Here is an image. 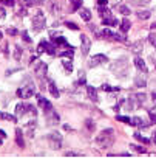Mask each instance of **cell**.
Instances as JSON below:
<instances>
[{"mask_svg": "<svg viewBox=\"0 0 156 160\" xmlns=\"http://www.w3.org/2000/svg\"><path fill=\"white\" fill-rule=\"evenodd\" d=\"M0 137H3V139H5V137H6V134H5V131H0Z\"/></svg>", "mask_w": 156, "mask_h": 160, "instance_id": "53", "label": "cell"}, {"mask_svg": "<svg viewBox=\"0 0 156 160\" xmlns=\"http://www.w3.org/2000/svg\"><path fill=\"white\" fill-rule=\"evenodd\" d=\"M150 14H151L150 11H139L136 16H138V19H139V20H145V19H148V17H150Z\"/></svg>", "mask_w": 156, "mask_h": 160, "instance_id": "28", "label": "cell"}, {"mask_svg": "<svg viewBox=\"0 0 156 160\" xmlns=\"http://www.w3.org/2000/svg\"><path fill=\"white\" fill-rule=\"evenodd\" d=\"M130 148H132L133 151H138V152H141V154H145V152H147V149H145V148H142V146H139V145H132Z\"/></svg>", "mask_w": 156, "mask_h": 160, "instance_id": "35", "label": "cell"}, {"mask_svg": "<svg viewBox=\"0 0 156 160\" xmlns=\"http://www.w3.org/2000/svg\"><path fill=\"white\" fill-rule=\"evenodd\" d=\"M3 53H5V56H8V55H9V53H8V44H6V42L3 44Z\"/></svg>", "mask_w": 156, "mask_h": 160, "instance_id": "50", "label": "cell"}, {"mask_svg": "<svg viewBox=\"0 0 156 160\" xmlns=\"http://www.w3.org/2000/svg\"><path fill=\"white\" fill-rule=\"evenodd\" d=\"M62 65H63V68H65V72L67 73H71L73 72V62H71V58H63L62 59Z\"/></svg>", "mask_w": 156, "mask_h": 160, "instance_id": "20", "label": "cell"}, {"mask_svg": "<svg viewBox=\"0 0 156 160\" xmlns=\"http://www.w3.org/2000/svg\"><path fill=\"white\" fill-rule=\"evenodd\" d=\"M145 95L144 93H132L128 97V103L125 104V109L127 110H135V109H138V107H141V103H144L145 101Z\"/></svg>", "mask_w": 156, "mask_h": 160, "instance_id": "4", "label": "cell"}, {"mask_svg": "<svg viewBox=\"0 0 156 160\" xmlns=\"http://www.w3.org/2000/svg\"><path fill=\"white\" fill-rule=\"evenodd\" d=\"M85 128H88V131H90V132H93V131L96 129V124H94V121H93V120H90V118H88V120H85Z\"/></svg>", "mask_w": 156, "mask_h": 160, "instance_id": "30", "label": "cell"}, {"mask_svg": "<svg viewBox=\"0 0 156 160\" xmlns=\"http://www.w3.org/2000/svg\"><path fill=\"white\" fill-rule=\"evenodd\" d=\"M102 90H105V92H119V87H111V86H108V84H103L102 87H100Z\"/></svg>", "mask_w": 156, "mask_h": 160, "instance_id": "27", "label": "cell"}, {"mask_svg": "<svg viewBox=\"0 0 156 160\" xmlns=\"http://www.w3.org/2000/svg\"><path fill=\"white\" fill-rule=\"evenodd\" d=\"M151 142H153V143H156V132H154V134H153V137H151Z\"/></svg>", "mask_w": 156, "mask_h": 160, "instance_id": "51", "label": "cell"}, {"mask_svg": "<svg viewBox=\"0 0 156 160\" xmlns=\"http://www.w3.org/2000/svg\"><path fill=\"white\" fill-rule=\"evenodd\" d=\"M132 3H135V5H138V6H142V5L150 3V0H132Z\"/></svg>", "mask_w": 156, "mask_h": 160, "instance_id": "36", "label": "cell"}, {"mask_svg": "<svg viewBox=\"0 0 156 160\" xmlns=\"http://www.w3.org/2000/svg\"><path fill=\"white\" fill-rule=\"evenodd\" d=\"M28 113V103H19L16 107V115H27Z\"/></svg>", "mask_w": 156, "mask_h": 160, "instance_id": "15", "label": "cell"}, {"mask_svg": "<svg viewBox=\"0 0 156 160\" xmlns=\"http://www.w3.org/2000/svg\"><path fill=\"white\" fill-rule=\"evenodd\" d=\"M151 98H153V101H154V104H156V93H151Z\"/></svg>", "mask_w": 156, "mask_h": 160, "instance_id": "54", "label": "cell"}, {"mask_svg": "<svg viewBox=\"0 0 156 160\" xmlns=\"http://www.w3.org/2000/svg\"><path fill=\"white\" fill-rule=\"evenodd\" d=\"M37 104L43 109V112L46 113V112H49L51 109H53V106H51V103L46 100V98H43L42 95H37Z\"/></svg>", "mask_w": 156, "mask_h": 160, "instance_id": "12", "label": "cell"}, {"mask_svg": "<svg viewBox=\"0 0 156 160\" xmlns=\"http://www.w3.org/2000/svg\"><path fill=\"white\" fill-rule=\"evenodd\" d=\"M0 2H3V3H6V5H9V6L14 5V0H0Z\"/></svg>", "mask_w": 156, "mask_h": 160, "instance_id": "49", "label": "cell"}, {"mask_svg": "<svg viewBox=\"0 0 156 160\" xmlns=\"http://www.w3.org/2000/svg\"><path fill=\"white\" fill-rule=\"evenodd\" d=\"M63 129H65V131H71V128H70L68 124H63Z\"/></svg>", "mask_w": 156, "mask_h": 160, "instance_id": "52", "label": "cell"}, {"mask_svg": "<svg viewBox=\"0 0 156 160\" xmlns=\"http://www.w3.org/2000/svg\"><path fill=\"white\" fill-rule=\"evenodd\" d=\"M6 33H8L9 36H16V34H17V30H16L14 27H11V28H8V30H6Z\"/></svg>", "mask_w": 156, "mask_h": 160, "instance_id": "42", "label": "cell"}, {"mask_svg": "<svg viewBox=\"0 0 156 160\" xmlns=\"http://www.w3.org/2000/svg\"><path fill=\"white\" fill-rule=\"evenodd\" d=\"M81 17H82L85 22H88V20L91 19V11L87 10V8H82V10H81Z\"/></svg>", "mask_w": 156, "mask_h": 160, "instance_id": "23", "label": "cell"}, {"mask_svg": "<svg viewBox=\"0 0 156 160\" xmlns=\"http://www.w3.org/2000/svg\"><path fill=\"white\" fill-rule=\"evenodd\" d=\"M2 37H3V34H2V31H0V40H2Z\"/></svg>", "mask_w": 156, "mask_h": 160, "instance_id": "55", "label": "cell"}, {"mask_svg": "<svg viewBox=\"0 0 156 160\" xmlns=\"http://www.w3.org/2000/svg\"><path fill=\"white\" fill-rule=\"evenodd\" d=\"M135 139H136V140H139V142H142V143H145V145H147V143H150V139H147V137H142L139 132H135Z\"/></svg>", "mask_w": 156, "mask_h": 160, "instance_id": "29", "label": "cell"}, {"mask_svg": "<svg viewBox=\"0 0 156 160\" xmlns=\"http://www.w3.org/2000/svg\"><path fill=\"white\" fill-rule=\"evenodd\" d=\"M48 143L53 149H60L62 148V135L59 132H51L48 135Z\"/></svg>", "mask_w": 156, "mask_h": 160, "instance_id": "7", "label": "cell"}, {"mask_svg": "<svg viewBox=\"0 0 156 160\" xmlns=\"http://www.w3.org/2000/svg\"><path fill=\"white\" fill-rule=\"evenodd\" d=\"M65 27L70 28V30H74V31H76V30H79V27H77L76 24H73V22H65Z\"/></svg>", "mask_w": 156, "mask_h": 160, "instance_id": "37", "label": "cell"}, {"mask_svg": "<svg viewBox=\"0 0 156 160\" xmlns=\"http://www.w3.org/2000/svg\"><path fill=\"white\" fill-rule=\"evenodd\" d=\"M135 84H136V87H145L147 81H145L144 76H136L135 78Z\"/></svg>", "mask_w": 156, "mask_h": 160, "instance_id": "24", "label": "cell"}, {"mask_svg": "<svg viewBox=\"0 0 156 160\" xmlns=\"http://www.w3.org/2000/svg\"><path fill=\"white\" fill-rule=\"evenodd\" d=\"M37 3H40L39 0H23V6H27V8L34 6V5H37Z\"/></svg>", "mask_w": 156, "mask_h": 160, "instance_id": "32", "label": "cell"}, {"mask_svg": "<svg viewBox=\"0 0 156 160\" xmlns=\"http://www.w3.org/2000/svg\"><path fill=\"white\" fill-rule=\"evenodd\" d=\"M130 123H132L133 126H144L142 120H141V118H138V117H133V118H130Z\"/></svg>", "mask_w": 156, "mask_h": 160, "instance_id": "34", "label": "cell"}, {"mask_svg": "<svg viewBox=\"0 0 156 160\" xmlns=\"http://www.w3.org/2000/svg\"><path fill=\"white\" fill-rule=\"evenodd\" d=\"M0 118L8 120V121H13V123H16V121H17V117L11 115V113H0Z\"/></svg>", "mask_w": 156, "mask_h": 160, "instance_id": "25", "label": "cell"}, {"mask_svg": "<svg viewBox=\"0 0 156 160\" xmlns=\"http://www.w3.org/2000/svg\"><path fill=\"white\" fill-rule=\"evenodd\" d=\"M99 36H102V37H108V39H114V40H118V42H125V40H127V39H125V34L113 33V31H110L108 28H105Z\"/></svg>", "mask_w": 156, "mask_h": 160, "instance_id": "8", "label": "cell"}, {"mask_svg": "<svg viewBox=\"0 0 156 160\" xmlns=\"http://www.w3.org/2000/svg\"><path fill=\"white\" fill-rule=\"evenodd\" d=\"M132 50H133L135 55H139L142 51V42H136L135 45H132Z\"/></svg>", "mask_w": 156, "mask_h": 160, "instance_id": "26", "label": "cell"}, {"mask_svg": "<svg viewBox=\"0 0 156 160\" xmlns=\"http://www.w3.org/2000/svg\"><path fill=\"white\" fill-rule=\"evenodd\" d=\"M116 120H118V121H124V123H130V118L125 117V115H124V117H122V115H118Z\"/></svg>", "mask_w": 156, "mask_h": 160, "instance_id": "40", "label": "cell"}, {"mask_svg": "<svg viewBox=\"0 0 156 160\" xmlns=\"http://www.w3.org/2000/svg\"><path fill=\"white\" fill-rule=\"evenodd\" d=\"M154 47H156V44H154Z\"/></svg>", "mask_w": 156, "mask_h": 160, "instance_id": "56", "label": "cell"}, {"mask_svg": "<svg viewBox=\"0 0 156 160\" xmlns=\"http://www.w3.org/2000/svg\"><path fill=\"white\" fill-rule=\"evenodd\" d=\"M85 90H87V97L93 101V103H97L99 101V95H97V90L93 87V86H87L85 87Z\"/></svg>", "mask_w": 156, "mask_h": 160, "instance_id": "13", "label": "cell"}, {"mask_svg": "<svg viewBox=\"0 0 156 160\" xmlns=\"http://www.w3.org/2000/svg\"><path fill=\"white\" fill-rule=\"evenodd\" d=\"M45 50V40H40V44H39V47H37V56L39 55H42V51Z\"/></svg>", "mask_w": 156, "mask_h": 160, "instance_id": "38", "label": "cell"}, {"mask_svg": "<svg viewBox=\"0 0 156 160\" xmlns=\"http://www.w3.org/2000/svg\"><path fill=\"white\" fill-rule=\"evenodd\" d=\"M48 90H49V93L53 95L54 98H59V97H60L59 89H57V86L54 84V81H53V79H48Z\"/></svg>", "mask_w": 156, "mask_h": 160, "instance_id": "14", "label": "cell"}, {"mask_svg": "<svg viewBox=\"0 0 156 160\" xmlns=\"http://www.w3.org/2000/svg\"><path fill=\"white\" fill-rule=\"evenodd\" d=\"M5 17H6V13H5V10L2 6H0V19H5Z\"/></svg>", "mask_w": 156, "mask_h": 160, "instance_id": "48", "label": "cell"}, {"mask_svg": "<svg viewBox=\"0 0 156 160\" xmlns=\"http://www.w3.org/2000/svg\"><path fill=\"white\" fill-rule=\"evenodd\" d=\"M59 121H60V117H59V113L56 110L51 109L49 112H46V124L56 126V124H59Z\"/></svg>", "mask_w": 156, "mask_h": 160, "instance_id": "9", "label": "cell"}, {"mask_svg": "<svg viewBox=\"0 0 156 160\" xmlns=\"http://www.w3.org/2000/svg\"><path fill=\"white\" fill-rule=\"evenodd\" d=\"M79 76H81L79 84H85V73H84V72H81V73H79Z\"/></svg>", "mask_w": 156, "mask_h": 160, "instance_id": "46", "label": "cell"}, {"mask_svg": "<svg viewBox=\"0 0 156 160\" xmlns=\"http://www.w3.org/2000/svg\"><path fill=\"white\" fill-rule=\"evenodd\" d=\"M135 65H136V68H139L141 72H144V73H147V65H145V62H144V59H141L139 56H136L135 58Z\"/></svg>", "mask_w": 156, "mask_h": 160, "instance_id": "18", "label": "cell"}, {"mask_svg": "<svg viewBox=\"0 0 156 160\" xmlns=\"http://www.w3.org/2000/svg\"><path fill=\"white\" fill-rule=\"evenodd\" d=\"M148 42L154 45V44H156V34H150V36H148Z\"/></svg>", "mask_w": 156, "mask_h": 160, "instance_id": "45", "label": "cell"}, {"mask_svg": "<svg viewBox=\"0 0 156 160\" xmlns=\"http://www.w3.org/2000/svg\"><path fill=\"white\" fill-rule=\"evenodd\" d=\"M70 2H71V5H73V10L76 11V10H79L81 6H82V0H70Z\"/></svg>", "mask_w": 156, "mask_h": 160, "instance_id": "33", "label": "cell"}, {"mask_svg": "<svg viewBox=\"0 0 156 160\" xmlns=\"http://www.w3.org/2000/svg\"><path fill=\"white\" fill-rule=\"evenodd\" d=\"M113 143V129H103L102 132H99V135L96 137V145L99 148H108Z\"/></svg>", "mask_w": 156, "mask_h": 160, "instance_id": "2", "label": "cell"}, {"mask_svg": "<svg viewBox=\"0 0 156 160\" xmlns=\"http://www.w3.org/2000/svg\"><path fill=\"white\" fill-rule=\"evenodd\" d=\"M22 37H23V40L27 42V44H31V37H30V34H28L27 31H23V33H22Z\"/></svg>", "mask_w": 156, "mask_h": 160, "instance_id": "39", "label": "cell"}, {"mask_svg": "<svg viewBox=\"0 0 156 160\" xmlns=\"http://www.w3.org/2000/svg\"><path fill=\"white\" fill-rule=\"evenodd\" d=\"M33 28L36 33H40L45 28V16L42 11H37V14L33 17Z\"/></svg>", "mask_w": 156, "mask_h": 160, "instance_id": "6", "label": "cell"}, {"mask_svg": "<svg viewBox=\"0 0 156 160\" xmlns=\"http://www.w3.org/2000/svg\"><path fill=\"white\" fill-rule=\"evenodd\" d=\"M97 6H107V0H97Z\"/></svg>", "mask_w": 156, "mask_h": 160, "instance_id": "47", "label": "cell"}, {"mask_svg": "<svg viewBox=\"0 0 156 160\" xmlns=\"http://www.w3.org/2000/svg\"><path fill=\"white\" fill-rule=\"evenodd\" d=\"M34 90H36L34 84H33L30 79H27V84L22 86V87H19V90H17V97L22 98V100H28V98H31V97L36 95Z\"/></svg>", "mask_w": 156, "mask_h": 160, "instance_id": "3", "label": "cell"}, {"mask_svg": "<svg viewBox=\"0 0 156 160\" xmlns=\"http://www.w3.org/2000/svg\"><path fill=\"white\" fill-rule=\"evenodd\" d=\"M34 72H36V76H37L40 86L43 87V86H45V79L48 78V76H46V72H48L46 64H45V62H39V64L34 67Z\"/></svg>", "mask_w": 156, "mask_h": 160, "instance_id": "5", "label": "cell"}, {"mask_svg": "<svg viewBox=\"0 0 156 160\" xmlns=\"http://www.w3.org/2000/svg\"><path fill=\"white\" fill-rule=\"evenodd\" d=\"M119 11H121L122 14H130V10H128L125 5H121V6H119Z\"/></svg>", "mask_w": 156, "mask_h": 160, "instance_id": "41", "label": "cell"}, {"mask_svg": "<svg viewBox=\"0 0 156 160\" xmlns=\"http://www.w3.org/2000/svg\"><path fill=\"white\" fill-rule=\"evenodd\" d=\"M119 24L118 22V19H114V17H103L102 19V25H105V27H116Z\"/></svg>", "mask_w": 156, "mask_h": 160, "instance_id": "17", "label": "cell"}, {"mask_svg": "<svg viewBox=\"0 0 156 160\" xmlns=\"http://www.w3.org/2000/svg\"><path fill=\"white\" fill-rule=\"evenodd\" d=\"M81 40H82V44H81V51H82V55H88L90 53V48H91V40L85 36V34H82L81 36Z\"/></svg>", "mask_w": 156, "mask_h": 160, "instance_id": "11", "label": "cell"}, {"mask_svg": "<svg viewBox=\"0 0 156 160\" xmlns=\"http://www.w3.org/2000/svg\"><path fill=\"white\" fill-rule=\"evenodd\" d=\"M97 11H99V14L102 16V19H103V17H110V16H111V11H110L107 6H97Z\"/></svg>", "mask_w": 156, "mask_h": 160, "instance_id": "22", "label": "cell"}, {"mask_svg": "<svg viewBox=\"0 0 156 160\" xmlns=\"http://www.w3.org/2000/svg\"><path fill=\"white\" fill-rule=\"evenodd\" d=\"M108 62V58L105 56V55H96V56H93L91 58V61H90V67H97V65H100V64H107Z\"/></svg>", "mask_w": 156, "mask_h": 160, "instance_id": "10", "label": "cell"}, {"mask_svg": "<svg viewBox=\"0 0 156 160\" xmlns=\"http://www.w3.org/2000/svg\"><path fill=\"white\" fill-rule=\"evenodd\" d=\"M110 68H111L113 75H116L118 78H124V76H127L130 73V65H128L127 58H119L118 61H114L110 65Z\"/></svg>", "mask_w": 156, "mask_h": 160, "instance_id": "1", "label": "cell"}, {"mask_svg": "<svg viewBox=\"0 0 156 160\" xmlns=\"http://www.w3.org/2000/svg\"><path fill=\"white\" fill-rule=\"evenodd\" d=\"M65 157H82V154H77V152H65Z\"/></svg>", "mask_w": 156, "mask_h": 160, "instance_id": "44", "label": "cell"}, {"mask_svg": "<svg viewBox=\"0 0 156 160\" xmlns=\"http://www.w3.org/2000/svg\"><path fill=\"white\" fill-rule=\"evenodd\" d=\"M130 27H132L130 20H128V19H124V20L121 22V28H119V30H121V33H124V34H125V33L130 30Z\"/></svg>", "mask_w": 156, "mask_h": 160, "instance_id": "21", "label": "cell"}, {"mask_svg": "<svg viewBox=\"0 0 156 160\" xmlns=\"http://www.w3.org/2000/svg\"><path fill=\"white\" fill-rule=\"evenodd\" d=\"M16 142H17L19 148H22V149L25 148V139H23V132H22L20 128L16 129Z\"/></svg>", "mask_w": 156, "mask_h": 160, "instance_id": "16", "label": "cell"}, {"mask_svg": "<svg viewBox=\"0 0 156 160\" xmlns=\"http://www.w3.org/2000/svg\"><path fill=\"white\" fill-rule=\"evenodd\" d=\"M45 51L49 56H54L56 55V44H49V42L45 40Z\"/></svg>", "mask_w": 156, "mask_h": 160, "instance_id": "19", "label": "cell"}, {"mask_svg": "<svg viewBox=\"0 0 156 160\" xmlns=\"http://www.w3.org/2000/svg\"><path fill=\"white\" fill-rule=\"evenodd\" d=\"M148 115H150L151 123H156V112H154V110H151V112H148Z\"/></svg>", "mask_w": 156, "mask_h": 160, "instance_id": "43", "label": "cell"}, {"mask_svg": "<svg viewBox=\"0 0 156 160\" xmlns=\"http://www.w3.org/2000/svg\"><path fill=\"white\" fill-rule=\"evenodd\" d=\"M20 58H22V48L19 47V45H16L14 47V59L20 61Z\"/></svg>", "mask_w": 156, "mask_h": 160, "instance_id": "31", "label": "cell"}]
</instances>
